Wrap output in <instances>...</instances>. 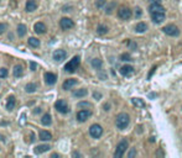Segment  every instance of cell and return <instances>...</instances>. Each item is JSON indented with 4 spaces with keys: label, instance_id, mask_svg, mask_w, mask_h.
Wrapping results in <instances>:
<instances>
[{
    "label": "cell",
    "instance_id": "6da1fadb",
    "mask_svg": "<svg viewBox=\"0 0 182 158\" xmlns=\"http://www.w3.org/2000/svg\"><path fill=\"white\" fill-rule=\"evenodd\" d=\"M129 122H130V116L128 114H125V113L119 114L116 116V119H115V125H116V127L119 130L127 128V126L129 125Z\"/></svg>",
    "mask_w": 182,
    "mask_h": 158
},
{
    "label": "cell",
    "instance_id": "7a4b0ae2",
    "mask_svg": "<svg viewBox=\"0 0 182 158\" xmlns=\"http://www.w3.org/2000/svg\"><path fill=\"white\" fill-rule=\"evenodd\" d=\"M79 63H81V58H79L78 56H74V57L65 66V71L68 72V73H73V72H76L77 68H78Z\"/></svg>",
    "mask_w": 182,
    "mask_h": 158
},
{
    "label": "cell",
    "instance_id": "3957f363",
    "mask_svg": "<svg viewBox=\"0 0 182 158\" xmlns=\"http://www.w3.org/2000/svg\"><path fill=\"white\" fill-rule=\"evenodd\" d=\"M128 147H129V143H128L127 140L120 141V142H119V145H118V147H116V149H115L114 157H115V158H122V157L124 156V153L127 152Z\"/></svg>",
    "mask_w": 182,
    "mask_h": 158
},
{
    "label": "cell",
    "instance_id": "277c9868",
    "mask_svg": "<svg viewBox=\"0 0 182 158\" xmlns=\"http://www.w3.org/2000/svg\"><path fill=\"white\" fill-rule=\"evenodd\" d=\"M89 133L90 136L93 137V139H99V137L103 135V128L100 125H98V123H94L89 127Z\"/></svg>",
    "mask_w": 182,
    "mask_h": 158
},
{
    "label": "cell",
    "instance_id": "5b68a950",
    "mask_svg": "<svg viewBox=\"0 0 182 158\" xmlns=\"http://www.w3.org/2000/svg\"><path fill=\"white\" fill-rule=\"evenodd\" d=\"M118 16L122 20H129L132 16V10L127 8V6H122V8L118 10Z\"/></svg>",
    "mask_w": 182,
    "mask_h": 158
},
{
    "label": "cell",
    "instance_id": "8992f818",
    "mask_svg": "<svg viewBox=\"0 0 182 158\" xmlns=\"http://www.w3.org/2000/svg\"><path fill=\"white\" fill-rule=\"evenodd\" d=\"M55 107L57 110L58 113L61 114H67L69 113V107H68V104L65 101V100H57L55 102Z\"/></svg>",
    "mask_w": 182,
    "mask_h": 158
},
{
    "label": "cell",
    "instance_id": "52a82bcc",
    "mask_svg": "<svg viewBox=\"0 0 182 158\" xmlns=\"http://www.w3.org/2000/svg\"><path fill=\"white\" fill-rule=\"evenodd\" d=\"M164 33H166L167 36H178L180 35V30L177 29L175 25H167L162 27Z\"/></svg>",
    "mask_w": 182,
    "mask_h": 158
},
{
    "label": "cell",
    "instance_id": "ba28073f",
    "mask_svg": "<svg viewBox=\"0 0 182 158\" xmlns=\"http://www.w3.org/2000/svg\"><path fill=\"white\" fill-rule=\"evenodd\" d=\"M150 15H151V20H152V21L155 22V24H161V22H164V21H165V19H166L165 12H164V11L151 12Z\"/></svg>",
    "mask_w": 182,
    "mask_h": 158
},
{
    "label": "cell",
    "instance_id": "9c48e42d",
    "mask_svg": "<svg viewBox=\"0 0 182 158\" xmlns=\"http://www.w3.org/2000/svg\"><path fill=\"white\" fill-rule=\"evenodd\" d=\"M90 115H92L90 110H79V111L77 113V120L79 122H84L90 118Z\"/></svg>",
    "mask_w": 182,
    "mask_h": 158
},
{
    "label": "cell",
    "instance_id": "30bf717a",
    "mask_svg": "<svg viewBox=\"0 0 182 158\" xmlns=\"http://www.w3.org/2000/svg\"><path fill=\"white\" fill-rule=\"evenodd\" d=\"M60 26H61L62 30H69L74 26V22L68 17H62L61 21H60Z\"/></svg>",
    "mask_w": 182,
    "mask_h": 158
},
{
    "label": "cell",
    "instance_id": "8fae6325",
    "mask_svg": "<svg viewBox=\"0 0 182 158\" xmlns=\"http://www.w3.org/2000/svg\"><path fill=\"white\" fill-rule=\"evenodd\" d=\"M53 59L56 61V62H62L65 58H66V56H67V53H66V51H63V50H56L55 52H53Z\"/></svg>",
    "mask_w": 182,
    "mask_h": 158
},
{
    "label": "cell",
    "instance_id": "7c38bea8",
    "mask_svg": "<svg viewBox=\"0 0 182 158\" xmlns=\"http://www.w3.org/2000/svg\"><path fill=\"white\" fill-rule=\"evenodd\" d=\"M45 82L48 85H53L56 82H57V77L53 73H46L45 74Z\"/></svg>",
    "mask_w": 182,
    "mask_h": 158
},
{
    "label": "cell",
    "instance_id": "4fadbf2b",
    "mask_svg": "<svg viewBox=\"0 0 182 158\" xmlns=\"http://www.w3.org/2000/svg\"><path fill=\"white\" fill-rule=\"evenodd\" d=\"M77 84V79H73V78H69V79H66L63 82V84H62V88L65 89V90H68V89L73 88L74 85Z\"/></svg>",
    "mask_w": 182,
    "mask_h": 158
},
{
    "label": "cell",
    "instance_id": "5bb4252c",
    "mask_svg": "<svg viewBox=\"0 0 182 158\" xmlns=\"http://www.w3.org/2000/svg\"><path fill=\"white\" fill-rule=\"evenodd\" d=\"M33 31L36 32V33H45L46 32V26L44 22H36L33 25Z\"/></svg>",
    "mask_w": 182,
    "mask_h": 158
},
{
    "label": "cell",
    "instance_id": "9a60e30c",
    "mask_svg": "<svg viewBox=\"0 0 182 158\" xmlns=\"http://www.w3.org/2000/svg\"><path fill=\"white\" fill-rule=\"evenodd\" d=\"M159 11H164L165 12V9L161 6V4H157V3H151V5L149 6V12H159Z\"/></svg>",
    "mask_w": 182,
    "mask_h": 158
},
{
    "label": "cell",
    "instance_id": "2e32d148",
    "mask_svg": "<svg viewBox=\"0 0 182 158\" xmlns=\"http://www.w3.org/2000/svg\"><path fill=\"white\" fill-rule=\"evenodd\" d=\"M119 72H120V74L122 75H124V77H127V75H129V74H131L132 72H134V68H132L131 66H123L120 69H119Z\"/></svg>",
    "mask_w": 182,
    "mask_h": 158
},
{
    "label": "cell",
    "instance_id": "e0dca14e",
    "mask_svg": "<svg viewBox=\"0 0 182 158\" xmlns=\"http://www.w3.org/2000/svg\"><path fill=\"white\" fill-rule=\"evenodd\" d=\"M37 8V1L36 0H27V3H26V11H29V12H32L35 11Z\"/></svg>",
    "mask_w": 182,
    "mask_h": 158
},
{
    "label": "cell",
    "instance_id": "ac0fdd59",
    "mask_svg": "<svg viewBox=\"0 0 182 158\" xmlns=\"http://www.w3.org/2000/svg\"><path fill=\"white\" fill-rule=\"evenodd\" d=\"M51 147L48 146V145H39V146H36L35 147V153L36 154H41V153H44V152H47L48 149H50Z\"/></svg>",
    "mask_w": 182,
    "mask_h": 158
},
{
    "label": "cell",
    "instance_id": "d6986e66",
    "mask_svg": "<svg viewBox=\"0 0 182 158\" xmlns=\"http://www.w3.org/2000/svg\"><path fill=\"white\" fill-rule=\"evenodd\" d=\"M15 104H16L15 97H14V95H10V97L8 98V101H6V109H8L9 111H11V110L15 107Z\"/></svg>",
    "mask_w": 182,
    "mask_h": 158
},
{
    "label": "cell",
    "instance_id": "ffe728a7",
    "mask_svg": "<svg viewBox=\"0 0 182 158\" xmlns=\"http://www.w3.org/2000/svg\"><path fill=\"white\" fill-rule=\"evenodd\" d=\"M40 140L41 141H51L52 140V135L48 132V131H45V130H42V131H40Z\"/></svg>",
    "mask_w": 182,
    "mask_h": 158
},
{
    "label": "cell",
    "instance_id": "44dd1931",
    "mask_svg": "<svg viewBox=\"0 0 182 158\" xmlns=\"http://www.w3.org/2000/svg\"><path fill=\"white\" fill-rule=\"evenodd\" d=\"M41 123H42L44 126H50L51 123H52V118H51V115L50 114H45L42 116V119H41Z\"/></svg>",
    "mask_w": 182,
    "mask_h": 158
},
{
    "label": "cell",
    "instance_id": "7402d4cb",
    "mask_svg": "<svg viewBox=\"0 0 182 158\" xmlns=\"http://www.w3.org/2000/svg\"><path fill=\"white\" fill-rule=\"evenodd\" d=\"M146 30H148V25H146V22H144V21H141V22L136 24V26H135V31H136L138 33L145 32Z\"/></svg>",
    "mask_w": 182,
    "mask_h": 158
},
{
    "label": "cell",
    "instance_id": "603a6c76",
    "mask_svg": "<svg viewBox=\"0 0 182 158\" xmlns=\"http://www.w3.org/2000/svg\"><path fill=\"white\" fill-rule=\"evenodd\" d=\"M88 94V92H87V89H84V88H82V89H78V90H76V92H73V97L74 98H84L86 95Z\"/></svg>",
    "mask_w": 182,
    "mask_h": 158
},
{
    "label": "cell",
    "instance_id": "cb8c5ba5",
    "mask_svg": "<svg viewBox=\"0 0 182 158\" xmlns=\"http://www.w3.org/2000/svg\"><path fill=\"white\" fill-rule=\"evenodd\" d=\"M26 32H27L26 26L23 25V24H20V25L17 26V35H19L20 37H24V36L26 35Z\"/></svg>",
    "mask_w": 182,
    "mask_h": 158
},
{
    "label": "cell",
    "instance_id": "d4e9b609",
    "mask_svg": "<svg viewBox=\"0 0 182 158\" xmlns=\"http://www.w3.org/2000/svg\"><path fill=\"white\" fill-rule=\"evenodd\" d=\"M36 89H37V84H35V83H29V84H26V87H25L26 93H35L36 92Z\"/></svg>",
    "mask_w": 182,
    "mask_h": 158
},
{
    "label": "cell",
    "instance_id": "484cf974",
    "mask_svg": "<svg viewBox=\"0 0 182 158\" xmlns=\"http://www.w3.org/2000/svg\"><path fill=\"white\" fill-rule=\"evenodd\" d=\"M131 102L134 104L136 107H144L145 106V101L141 100V99H139V98H132L131 99Z\"/></svg>",
    "mask_w": 182,
    "mask_h": 158
},
{
    "label": "cell",
    "instance_id": "4316f807",
    "mask_svg": "<svg viewBox=\"0 0 182 158\" xmlns=\"http://www.w3.org/2000/svg\"><path fill=\"white\" fill-rule=\"evenodd\" d=\"M102 66H103L102 59H99V58H94V59H92V67H93V68H95V69H100Z\"/></svg>",
    "mask_w": 182,
    "mask_h": 158
},
{
    "label": "cell",
    "instance_id": "83f0119b",
    "mask_svg": "<svg viewBox=\"0 0 182 158\" xmlns=\"http://www.w3.org/2000/svg\"><path fill=\"white\" fill-rule=\"evenodd\" d=\"M108 27L106 26V25H99L97 27V33L98 35H106V33L108 32Z\"/></svg>",
    "mask_w": 182,
    "mask_h": 158
},
{
    "label": "cell",
    "instance_id": "f1b7e54d",
    "mask_svg": "<svg viewBox=\"0 0 182 158\" xmlns=\"http://www.w3.org/2000/svg\"><path fill=\"white\" fill-rule=\"evenodd\" d=\"M29 45L31 47H33V48H37V47L40 46V41L37 38H35V37H30L29 38Z\"/></svg>",
    "mask_w": 182,
    "mask_h": 158
},
{
    "label": "cell",
    "instance_id": "f546056e",
    "mask_svg": "<svg viewBox=\"0 0 182 158\" xmlns=\"http://www.w3.org/2000/svg\"><path fill=\"white\" fill-rule=\"evenodd\" d=\"M23 67L21 66H15L14 67V75H15V77H21L23 75Z\"/></svg>",
    "mask_w": 182,
    "mask_h": 158
},
{
    "label": "cell",
    "instance_id": "4dcf8cb0",
    "mask_svg": "<svg viewBox=\"0 0 182 158\" xmlns=\"http://www.w3.org/2000/svg\"><path fill=\"white\" fill-rule=\"evenodd\" d=\"M115 6H116V4H115V3H111V4H109V5L107 6V8H106V12L108 14V15H109V14H111V11H113V9L115 8Z\"/></svg>",
    "mask_w": 182,
    "mask_h": 158
},
{
    "label": "cell",
    "instance_id": "1f68e13d",
    "mask_svg": "<svg viewBox=\"0 0 182 158\" xmlns=\"http://www.w3.org/2000/svg\"><path fill=\"white\" fill-rule=\"evenodd\" d=\"M106 4H107L106 0H97V3H95V5H97V8H98V9L104 8V6H106Z\"/></svg>",
    "mask_w": 182,
    "mask_h": 158
},
{
    "label": "cell",
    "instance_id": "d6a6232c",
    "mask_svg": "<svg viewBox=\"0 0 182 158\" xmlns=\"http://www.w3.org/2000/svg\"><path fill=\"white\" fill-rule=\"evenodd\" d=\"M8 77V69L6 68H0V78H6Z\"/></svg>",
    "mask_w": 182,
    "mask_h": 158
},
{
    "label": "cell",
    "instance_id": "836d02e7",
    "mask_svg": "<svg viewBox=\"0 0 182 158\" xmlns=\"http://www.w3.org/2000/svg\"><path fill=\"white\" fill-rule=\"evenodd\" d=\"M120 59L122 61H131V57L129 53H122L120 54Z\"/></svg>",
    "mask_w": 182,
    "mask_h": 158
},
{
    "label": "cell",
    "instance_id": "e575fe53",
    "mask_svg": "<svg viewBox=\"0 0 182 158\" xmlns=\"http://www.w3.org/2000/svg\"><path fill=\"white\" fill-rule=\"evenodd\" d=\"M6 30H8V25L6 24H0V35H3Z\"/></svg>",
    "mask_w": 182,
    "mask_h": 158
},
{
    "label": "cell",
    "instance_id": "d590c367",
    "mask_svg": "<svg viewBox=\"0 0 182 158\" xmlns=\"http://www.w3.org/2000/svg\"><path fill=\"white\" fill-rule=\"evenodd\" d=\"M92 105H90V102H87V101H82L78 104V107H90Z\"/></svg>",
    "mask_w": 182,
    "mask_h": 158
},
{
    "label": "cell",
    "instance_id": "8d00e7d4",
    "mask_svg": "<svg viewBox=\"0 0 182 158\" xmlns=\"http://www.w3.org/2000/svg\"><path fill=\"white\" fill-rule=\"evenodd\" d=\"M141 15H143V11L140 10L139 8H136V9H135V17H136V19H139V17L141 16Z\"/></svg>",
    "mask_w": 182,
    "mask_h": 158
},
{
    "label": "cell",
    "instance_id": "74e56055",
    "mask_svg": "<svg viewBox=\"0 0 182 158\" xmlns=\"http://www.w3.org/2000/svg\"><path fill=\"white\" fill-rule=\"evenodd\" d=\"M135 156H136V151H135V149H131L130 152L128 153V157H129V158H134Z\"/></svg>",
    "mask_w": 182,
    "mask_h": 158
},
{
    "label": "cell",
    "instance_id": "f35d334b",
    "mask_svg": "<svg viewBox=\"0 0 182 158\" xmlns=\"http://www.w3.org/2000/svg\"><path fill=\"white\" fill-rule=\"evenodd\" d=\"M30 68H31V71H36L37 64L35 63V62H30Z\"/></svg>",
    "mask_w": 182,
    "mask_h": 158
},
{
    "label": "cell",
    "instance_id": "ab89813d",
    "mask_svg": "<svg viewBox=\"0 0 182 158\" xmlns=\"http://www.w3.org/2000/svg\"><path fill=\"white\" fill-rule=\"evenodd\" d=\"M155 69H156V67H154V68H152V71H150V73H149V75H148V78H149V79L151 78V75L154 74V72H155Z\"/></svg>",
    "mask_w": 182,
    "mask_h": 158
},
{
    "label": "cell",
    "instance_id": "60d3db41",
    "mask_svg": "<svg viewBox=\"0 0 182 158\" xmlns=\"http://www.w3.org/2000/svg\"><path fill=\"white\" fill-rule=\"evenodd\" d=\"M72 156H73V157H81L82 154H81V153H78V152H73V153H72Z\"/></svg>",
    "mask_w": 182,
    "mask_h": 158
},
{
    "label": "cell",
    "instance_id": "b9f144b4",
    "mask_svg": "<svg viewBox=\"0 0 182 158\" xmlns=\"http://www.w3.org/2000/svg\"><path fill=\"white\" fill-rule=\"evenodd\" d=\"M150 3H157V4H161V0H150Z\"/></svg>",
    "mask_w": 182,
    "mask_h": 158
},
{
    "label": "cell",
    "instance_id": "7bdbcfd3",
    "mask_svg": "<svg viewBox=\"0 0 182 158\" xmlns=\"http://www.w3.org/2000/svg\"><path fill=\"white\" fill-rule=\"evenodd\" d=\"M40 111H41V109H40V107H37L36 110H33V113H35V114H39Z\"/></svg>",
    "mask_w": 182,
    "mask_h": 158
},
{
    "label": "cell",
    "instance_id": "ee69618b",
    "mask_svg": "<svg viewBox=\"0 0 182 158\" xmlns=\"http://www.w3.org/2000/svg\"><path fill=\"white\" fill-rule=\"evenodd\" d=\"M94 97H95L97 99H99V98H100V94H98V93H94Z\"/></svg>",
    "mask_w": 182,
    "mask_h": 158
}]
</instances>
